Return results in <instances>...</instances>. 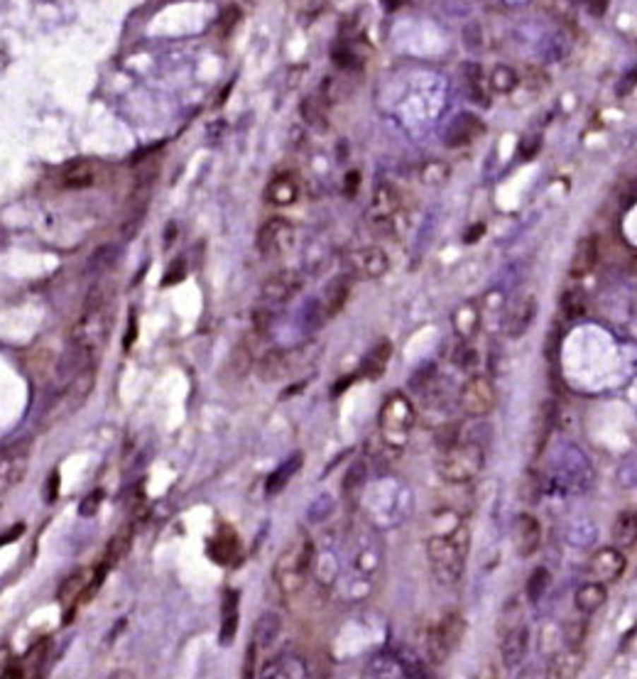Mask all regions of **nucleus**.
Listing matches in <instances>:
<instances>
[{"mask_svg": "<svg viewBox=\"0 0 637 679\" xmlns=\"http://www.w3.org/2000/svg\"><path fill=\"white\" fill-rule=\"evenodd\" d=\"M113 329V287L96 285L86 297V305L79 321L71 329V343L86 351L88 356H98L111 338Z\"/></svg>", "mask_w": 637, "mask_h": 679, "instance_id": "obj_1", "label": "nucleus"}, {"mask_svg": "<svg viewBox=\"0 0 637 679\" xmlns=\"http://www.w3.org/2000/svg\"><path fill=\"white\" fill-rule=\"evenodd\" d=\"M468 547H471V530L468 525H456L448 535H434L427 542V555H429L434 577L441 584H456L463 577L468 560Z\"/></svg>", "mask_w": 637, "mask_h": 679, "instance_id": "obj_2", "label": "nucleus"}, {"mask_svg": "<svg viewBox=\"0 0 637 679\" xmlns=\"http://www.w3.org/2000/svg\"><path fill=\"white\" fill-rule=\"evenodd\" d=\"M314 567V545L309 537L302 532L290 547L280 555V560L275 562L273 577L275 584L280 586V591L285 596H294L304 589L306 579Z\"/></svg>", "mask_w": 637, "mask_h": 679, "instance_id": "obj_3", "label": "nucleus"}, {"mask_svg": "<svg viewBox=\"0 0 637 679\" xmlns=\"http://www.w3.org/2000/svg\"><path fill=\"white\" fill-rule=\"evenodd\" d=\"M485 447L478 442H453L441 449L436 461L439 476L448 483H468L483 471Z\"/></svg>", "mask_w": 637, "mask_h": 679, "instance_id": "obj_4", "label": "nucleus"}, {"mask_svg": "<svg viewBox=\"0 0 637 679\" xmlns=\"http://www.w3.org/2000/svg\"><path fill=\"white\" fill-rule=\"evenodd\" d=\"M415 420H417V412L410 398L402 393H393L388 395V400L380 407V415H378L380 435H383V439L388 442L390 447L400 449L402 444L407 442V437H410Z\"/></svg>", "mask_w": 637, "mask_h": 679, "instance_id": "obj_5", "label": "nucleus"}, {"mask_svg": "<svg viewBox=\"0 0 637 679\" xmlns=\"http://www.w3.org/2000/svg\"><path fill=\"white\" fill-rule=\"evenodd\" d=\"M466 633V620L458 610H448L434 628L427 633V655L431 665H443L448 660L456 645L463 640Z\"/></svg>", "mask_w": 637, "mask_h": 679, "instance_id": "obj_6", "label": "nucleus"}, {"mask_svg": "<svg viewBox=\"0 0 637 679\" xmlns=\"http://www.w3.org/2000/svg\"><path fill=\"white\" fill-rule=\"evenodd\" d=\"M93 383H96V373H93V365H88V368H83L79 375H74V378L64 385V390L56 395L54 405L47 410L44 425L49 427V425H54V422L64 420V417L74 415L83 402L88 400V395H91V390H93Z\"/></svg>", "mask_w": 637, "mask_h": 679, "instance_id": "obj_7", "label": "nucleus"}, {"mask_svg": "<svg viewBox=\"0 0 637 679\" xmlns=\"http://www.w3.org/2000/svg\"><path fill=\"white\" fill-rule=\"evenodd\" d=\"M458 405L468 417H485L495 407V385L485 375H471L461 385Z\"/></svg>", "mask_w": 637, "mask_h": 679, "instance_id": "obj_8", "label": "nucleus"}, {"mask_svg": "<svg viewBox=\"0 0 637 679\" xmlns=\"http://www.w3.org/2000/svg\"><path fill=\"white\" fill-rule=\"evenodd\" d=\"M292 243H294V228H292V223L282 216H275V218H270V221H265L258 231V240H255L258 250L263 255H268V258L287 253V250L292 248Z\"/></svg>", "mask_w": 637, "mask_h": 679, "instance_id": "obj_9", "label": "nucleus"}, {"mask_svg": "<svg viewBox=\"0 0 637 679\" xmlns=\"http://www.w3.org/2000/svg\"><path fill=\"white\" fill-rule=\"evenodd\" d=\"M30 464V442L20 444L0 456V495L8 493L13 485H18L28 473Z\"/></svg>", "mask_w": 637, "mask_h": 679, "instance_id": "obj_10", "label": "nucleus"}, {"mask_svg": "<svg viewBox=\"0 0 637 679\" xmlns=\"http://www.w3.org/2000/svg\"><path fill=\"white\" fill-rule=\"evenodd\" d=\"M348 263H351L353 275H358V278H363V280H378L390 270L388 253H385L383 248H375V245H370V248H360V250H356V253H351V260H348Z\"/></svg>", "mask_w": 637, "mask_h": 679, "instance_id": "obj_11", "label": "nucleus"}, {"mask_svg": "<svg viewBox=\"0 0 637 679\" xmlns=\"http://www.w3.org/2000/svg\"><path fill=\"white\" fill-rule=\"evenodd\" d=\"M623 572H625V557L623 552L615 550V547L598 550L596 555L591 557V562H588V574L600 584L618 581V579L623 577Z\"/></svg>", "mask_w": 637, "mask_h": 679, "instance_id": "obj_12", "label": "nucleus"}, {"mask_svg": "<svg viewBox=\"0 0 637 679\" xmlns=\"http://www.w3.org/2000/svg\"><path fill=\"white\" fill-rule=\"evenodd\" d=\"M513 542H515V550H518L520 557H532V555H535V552L540 550V542H542L540 520H537L535 515H530V513L518 515L515 527H513Z\"/></svg>", "mask_w": 637, "mask_h": 679, "instance_id": "obj_13", "label": "nucleus"}, {"mask_svg": "<svg viewBox=\"0 0 637 679\" xmlns=\"http://www.w3.org/2000/svg\"><path fill=\"white\" fill-rule=\"evenodd\" d=\"M480 133H483V123H480V118H476L473 113H461V116H456L453 118V123L448 125L443 143H446V148H466V145H471Z\"/></svg>", "mask_w": 637, "mask_h": 679, "instance_id": "obj_14", "label": "nucleus"}, {"mask_svg": "<svg viewBox=\"0 0 637 679\" xmlns=\"http://www.w3.org/2000/svg\"><path fill=\"white\" fill-rule=\"evenodd\" d=\"M88 581H91V572H86V569H79V572L69 574V577L64 579V584L59 586V591H56V601H59V603L64 606V608H69V613H66V620H71L74 610L79 608L81 596H83V591H86Z\"/></svg>", "mask_w": 637, "mask_h": 679, "instance_id": "obj_15", "label": "nucleus"}, {"mask_svg": "<svg viewBox=\"0 0 637 679\" xmlns=\"http://www.w3.org/2000/svg\"><path fill=\"white\" fill-rule=\"evenodd\" d=\"M402 206V196L400 191L395 189L393 184H380L378 189H375V196H373V206H370V218L378 223H388L393 221L395 216H398Z\"/></svg>", "mask_w": 637, "mask_h": 679, "instance_id": "obj_16", "label": "nucleus"}, {"mask_svg": "<svg viewBox=\"0 0 637 679\" xmlns=\"http://www.w3.org/2000/svg\"><path fill=\"white\" fill-rule=\"evenodd\" d=\"M98 182V165L91 160L69 162L61 172V184L66 189H88Z\"/></svg>", "mask_w": 637, "mask_h": 679, "instance_id": "obj_17", "label": "nucleus"}, {"mask_svg": "<svg viewBox=\"0 0 637 679\" xmlns=\"http://www.w3.org/2000/svg\"><path fill=\"white\" fill-rule=\"evenodd\" d=\"M537 314V300L535 295H525L515 302L513 312L508 314V336L510 338H520L527 333V329L532 326Z\"/></svg>", "mask_w": 637, "mask_h": 679, "instance_id": "obj_18", "label": "nucleus"}, {"mask_svg": "<svg viewBox=\"0 0 637 679\" xmlns=\"http://www.w3.org/2000/svg\"><path fill=\"white\" fill-rule=\"evenodd\" d=\"M527 647H530V630L525 625H515V628L505 630L503 650H500L505 667H518L527 657Z\"/></svg>", "mask_w": 637, "mask_h": 679, "instance_id": "obj_19", "label": "nucleus"}, {"mask_svg": "<svg viewBox=\"0 0 637 679\" xmlns=\"http://www.w3.org/2000/svg\"><path fill=\"white\" fill-rule=\"evenodd\" d=\"M348 295H351V280H348V275H338V278H333L326 285V290H323L321 312L326 317H336L338 312L346 307Z\"/></svg>", "mask_w": 637, "mask_h": 679, "instance_id": "obj_20", "label": "nucleus"}, {"mask_svg": "<svg viewBox=\"0 0 637 679\" xmlns=\"http://www.w3.org/2000/svg\"><path fill=\"white\" fill-rule=\"evenodd\" d=\"M556 422V405L554 400H547L540 405L537 410V420H535V430H532V454H542L547 439H549L552 430H554Z\"/></svg>", "mask_w": 637, "mask_h": 679, "instance_id": "obj_21", "label": "nucleus"}, {"mask_svg": "<svg viewBox=\"0 0 637 679\" xmlns=\"http://www.w3.org/2000/svg\"><path fill=\"white\" fill-rule=\"evenodd\" d=\"M299 196V184H297V177L285 172V175L273 177V182L265 189V199L275 206H290V203L297 201Z\"/></svg>", "mask_w": 637, "mask_h": 679, "instance_id": "obj_22", "label": "nucleus"}, {"mask_svg": "<svg viewBox=\"0 0 637 679\" xmlns=\"http://www.w3.org/2000/svg\"><path fill=\"white\" fill-rule=\"evenodd\" d=\"M292 368V360L287 351H268L263 358L258 360L255 365V373L263 383H275V380H282Z\"/></svg>", "mask_w": 637, "mask_h": 679, "instance_id": "obj_23", "label": "nucleus"}, {"mask_svg": "<svg viewBox=\"0 0 637 679\" xmlns=\"http://www.w3.org/2000/svg\"><path fill=\"white\" fill-rule=\"evenodd\" d=\"M598 263V240L593 236H586L576 243V250H573L571 258V275L573 278H586Z\"/></svg>", "mask_w": 637, "mask_h": 679, "instance_id": "obj_24", "label": "nucleus"}, {"mask_svg": "<svg viewBox=\"0 0 637 679\" xmlns=\"http://www.w3.org/2000/svg\"><path fill=\"white\" fill-rule=\"evenodd\" d=\"M253 358H255V348L248 343V338H243V341H238L236 346H233L231 356H228L226 365H223V373L231 375L233 383H238V380H243L245 375L253 370Z\"/></svg>", "mask_w": 637, "mask_h": 679, "instance_id": "obj_25", "label": "nucleus"}, {"mask_svg": "<svg viewBox=\"0 0 637 679\" xmlns=\"http://www.w3.org/2000/svg\"><path fill=\"white\" fill-rule=\"evenodd\" d=\"M302 287V278L297 273H278L273 275L263 287V295L270 302H287L290 297H294Z\"/></svg>", "mask_w": 637, "mask_h": 679, "instance_id": "obj_26", "label": "nucleus"}, {"mask_svg": "<svg viewBox=\"0 0 637 679\" xmlns=\"http://www.w3.org/2000/svg\"><path fill=\"white\" fill-rule=\"evenodd\" d=\"M240 555V540L231 527H223L211 540V560L218 564H233Z\"/></svg>", "mask_w": 637, "mask_h": 679, "instance_id": "obj_27", "label": "nucleus"}, {"mask_svg": "<svg viewBox=\"0 0 637 679\" xmlns=\"http://www.w3.org/2000/svg\"><path fill=\"white\" fill-rule=\"evenodd\" d=\"M280 615L273 613V610H268V613H263L258 618V623H255L253 628V645L258 647V650H268V647H273V642L278 640L280 635Z\"/></svg>", "mask_w": 637, "mask_h": 679, "instance_id": "obj_28", "label": "nucleus"}, {"mask_svg": "<svg viewBox=\"0 0 637 679\" xmlns=\"http://www.w3.org/2000/svg\"><path fill=\"white\" fill-rule=\"evenodd\" d=\"M260 677H275V679L306 677V665H304V660L297 655H280V657H275L273 662H268V667L260 672Z\"/></svg>", "mask_w": 637, "mask_h": 679, "instance_id": "obj_29", "label": "nucleus"}, {"mask_svg": "<svg viewBox=\"0 0 637 679\" xmlns=\"http://www.w3.org/2000/svg\"><path fill=\"white\" fill-rule=\"evenodd\" d=\"M605 598H608L605 584L588 581V584H583V586L576 591V596H573V603H576V608L583 610V613H593V610H598L600 606L605 603Z\"/></svg>", "mask_w": 637, "mask_h": 679, "instance_id": "obj_30", "label": "nucleus"}, {"mask_svg": "<svg viewBox=\"0 0 637 679\" xmlns=\"http://www.w3.org/2000/svg\"><path fill=\"white\" fill-rule=\"evenodd\" d=\"M133 535H135L133 522H125V525L120 527L116 535H113V540L108 542V547H106V560H103V564L113 567V564H118L120 560H123V557L130 552V547H133Z\"/></svg>", "mask_w": 637, "mask_h": 679, "instance_id": "obj_31", "label": "nucleus"}, {"mask_svg": "<svg viewBox=\"0 0 637 679\" xmlns=\"http://www.w3.org/2000/svg\"><path fill=\"white\" fill-rule=\"evenodd\" d=\"M302 461H304V456H302V454L297 451V454H292V456L287 459L285 464H280V466L273 471V476L268 478V485H265V488H268V493H270V495L280 493V490L285 488L287 483H290V478L294 476V473L302 468Z\"/></svg>", "mask_w": 637, "mask_h": 679, "instance_id": "obj_32", "label": "nucleus"}, {"mask_svg": "<svg viewBox=\"0 0 637 679\" xmlns=\"http://www.w3.org/2000/svg\"><path fill=\"white\" fill-rule=\"evenodd\" d=\"M238 594L226 591L223 594V623H221V645H228L236 638L238 630Z\"/></svg>", "mask_w": 637, "mask_h": 679, "instance_id": "obj_33", "label": "nucleus"}, {"mask_svg": "<svg viewBox=\"0 0 637 679\" xmlns=\"http://www.w3.org/2000/svg\"><path fill=\"white\" fill-rule=\"evenodd\" d=\"M613 542L618 547H633L637 542V513H623L613 522Z\"/></svg>", "mask_w": 637, "mask_h": 679, "instance_id": "obj_34", "label": "nucleus"}, {"mask_svg": "<svg viewBox=\"0 0 637 679\" xmlns=\"http://www.w3.org/2000/svg\"><path fill=\"white\" fill-rule=\"evenodd\" d=\"M390 351H393V346H390L388 341L378 343V346L370 351V356L365 358L363 375H368V378H380V375H383V370H385V365H388Z\"/></svg>", "mask_w": 637, "mask_h": 679, "instance_id": "obj_35", "label": "nucleus"}, {"mask_svg": "<svg viewBox=\"0 0 637 679\" xmlns=\"http://www.w3.org/2000/svg\"><path fill=\"white\" fill-rule=\"evenodd\" d=\"M549 584H552L549 569L544 567L535 569L532 577L527 579V598H530V603H540V601L547 596V591H549Z\"/></svg>", "mask_w": 637, "mask_h": 679, "instance_id": "obj_36", "label": "nucleus"}, {"mask_svg": "<svg viewBox=\"0 0 637 679\" xmlns=\"http://www.w3.org/2000/svg\"><path fill=\"white\" fill-rule=\"evenodd\" d=\"M478 326H480V314L476 307L466 305L453 314V329H456L458 336H473Z\"/></svg>", "mask_w": 637, "mask_h": 679, "instance_id": "obj_37", "label": "nucleus"}, {"mask_svg": "<svg viewBox=\"0 0 637 679\" xmlns=\"http://www.w3.org/2000/svg\"><path fill=\"white\" fill-rule=\"evenodd\" d=\"M118 250L116 245H101L98 250H93L91 260H88V273L91 275H103L116 265Z\"/></svg>", "mask_w": 637, "mask_h": 679, "instance_id": "obj_38", "label": "nucleus"}, {"mask_svg": "<svg viewBox=\"0 0 637 679\" xmlns=\"http://www.w3.org/2000/svg\"><path fill=\"white\" fill-rule=\"evenodd\" d=\"M302 116H304V120L311 128H318V130L326 128V108H323V103L318 101L316 96H309L302 101Z\"/></svg>", "mask_w": 637, "mask_h": 679, "instance_id": "obj_39", "label": "nucleus"}, {"mask_svg": "<svg viewBox=\"0 0 637 679\" xmlns=\"http://www.w3.org/2000/svg\"><path fill=\"white\" fill-rule=\"evenodd\" d=\"M365 476H368V466H365L363 459L353 461L351 468H348V473H346V478H343V490H346V495H356L358 490L363 488Z\"/></svg>", "mask_w": 637, "mask_h": 679, "instance_id": "obj_40", "label": "nucleus"}, {"mask_svg": "<svg viewBox=\"0 0 637 679\" xmlns=\"http://www.w3.org/2000/svg\"><path fill=\"white\" fill-rule=\"evenodd\" d=\"M561 309H564V314H566L568 319H576V317H581L583 312H586V297H583V292H578V290L564 292Z\"/></svg>", "mask_w": 637, "mask_h": 679, "instance_id": "obj_41", "label": "nucleus"}, {"mask_svg": "<svg viewBox=\"0 0 637 679\" xmlns=\"http://www.w3.org/2000/svg\"><path fill=\"white\" fill-rule=\"evenodd\" d=\"M518 74H515L510 66H495L493 74H490V83H493L495 91L500 93H510L515 86H518Z\"/></svg>", "mask_w": 637, "mask_h": 679, "instance_id": "obj_42", "label": "nucleus"}, {"mask_svg": "<svg viewBox=\"0 0 637 679\" xmlns=\"http://www.w3.org/2000/svg\"><path fill=\"white\" fill-rule=\"evenodd\" d=\"M581 665H583V657L578 655L576 652V647H571V650L566 652V655H561L556 660V667L559 670H554L552 675H559V677H573V675H578L581 672Z\"/></svg>", "mask_w": 637, "mask_h": 679, "instance_id": "obj_43", "label": "nucleus"}, {"mask_svg": "<svg viewBox=\"0 0 637 679\" xmlns=\"http://www.w3.org/2000/svg\"><path fill=\"white\" fill-rule=\"evenodd\" d=\"M446 179H448V165H446V162L436 160V162H429V165L422 167V182H424V184L439 187V184H443Z\"/></svg>", "mask_w": 637, "mask_h": 679, "instance_id": "obj_44", "label": "nucleus"}, {"mask_svg": "<svg viewBox=\"0 0 637 679\" xmlns=\"http://www.w3.org/2000/svg\"><path fill=\"white\" fill-rule=\"evenodd\" d=\"M103 498H106V493H103L101 488H96V490H91V493L83 498V503H81V508H79V513L83 515V518H91L93 513H96L98 508H101V503H103Z\"/></svg>", "mask_w": 637, "mask_h": 679, "instance_id": "obj_45", "label": "nucleus"}, {"mask_svg": "<svg viewBox=\"0 0 637 679\" xmlns=\"http://www.w3.org/2000/svg\"><path fill=\"white\" fill-rule=\"evenodd\" d=\"M333 61H336V66H341V69H356V66H360V61H356V57L348 49L333 52Z\"/></svg>", "mask_w": 637, "mask_h": 679, "instance_id": "obj_46", "label": "nucleus"}, {"mask_svg": "<svg viewBox=\"0 0 637 679\" xmlns=\"http://www.w3.org/2000/svg\"><path fill=\"white\" fill-rule=\"evenodd\" d=\"M56 495H59V471H52L49 480H47V503H54Z\"/></svg>", "mask_w": 637, "mask_h": 679, "instance_id": "obj_47", "label": "nucleus"}, {"mask_svg": "<svg viewBox=\"0 0 637 679\" xmlns=\"http://www.w3.org/2000/svg\"><path fill=\"white\" fill-rule=\"evenodd\" d=\"M181 278H184V260H177V268H169V270H167V278L162 280V285L169 287L172 282H179Z\"/></svg>", "mask_w": 637, "mask_h": 679, "instance_id": "obj_48", "label": "nucleus"}, {"mask_svg": "<svg viewBox=\"0 0 637 679\" xmlns=\"http://www.w3.org/2000/svg\"><path fill=\"white\" fill-rule=\"evenodd\" d=\"M135 338H138V321H135V312H130L128 331H125V341H123V348H125V351H128V348L133 346Z\"/></svg>", "mask_w": 637, "mask_h": 679, "instance_id": "obj_49", "label": "nucleus"}, {"mask_svg": "<svg viewBox=\"0 0 637 679\" xmlns=\"http://www.w3.org/2000/svg\"><path fill=\"white\" fill-rule=\"evenodd\" d=\"M633 86H637V69H633L628 76H625V81L618 86V93H620V96H625V93L633 91Z\"/></svg>", "mask_w": 637, "mask_h": 679, "instance_id": "obj_50", "label": "nucleus"}, {"mask_svg": "<svg viewBox=\"0 0 637 679\" xmlns=\"http://www.w3.org/2000/svg\"><path fill=\"white\" fill-rule=\"evenodd\" d=\"M537 150H540V138H527L525 143H522V155H525L527 160L535 158Z\"/></svg>", "mask_w": 637, "mask_h": 679, "instance_id": "obj_51", "label": "nucleus"}, {"mask_svg": "<svg viewBox=\"0 0 637 679\" xmlns=\"http://www.w3.org/2000/svg\"><path fill=\"white\" fill-rule=\"evenodd\" d=\"M483 233H485V226H483V223H473V226L466 231V238H463V240H466V243H476V240L483 238Z\"/></svg>", "mask_w": 637, "mask_h": 679, "instance_id": "obj_52", "label": "nucleus"}, {"mask_svg": "<svg viewBox=\"0 0 637 679\" xmlns=\"http://www.w3.org/2000/svg\"><path fill=\"white\" fill-rule=\"evenodd\" d=\"M358 182H360V175H358V172H351V175L346 177V194H348V196H356V191H358Z\"/></svg>", "mask_w": 637, "mask_h": 679, "instance_id": "obj_53", "label": "nucleus"}, {"mask_svg": "<svg viewBox=\"0 0 637 679\" xmlns=\"http://www.w3.org/2000/svg\"><path fill=\"white\" fill-rule=\"evenodd\" d=\"M586 5L593 15H603L605 8H608V0H586Z\"/></svg>", "mask_w": 637, "mask_h": 679, "instance_id": "obj_54", "label": "nucleus"}, {"mask_svg": "<svg viewBox=\"0 0 637 679\" xmlns=\"http://www.w3.org/2000/svg\"><path fill=\"white\" fill-rule=\"evenodd\" d=\"M353 380H356V375H348V378H346V380H338V383H336V385H333V395H341V393H343V390H346V388H348V385H351V383H353Z\"/></svg>", "mask_w": 637, "mask_h": 679, "instance_id": "obj_55", "label": "nucleus"}, {"mask_svg": "<svg viewBox=\"0 0 637 679\" xmlns=\"http://www.w3.org/2000/svg\"><path fill=\"white\" fill-rule=\"evenodd\" d=\"M402 5V0H385V8L388 10H395V8H400Z\"/></svg>", "mask_w": 637, "mask_h": 679, "instance_id": "obj_56", "label": "nucleus"}]
</instances>
